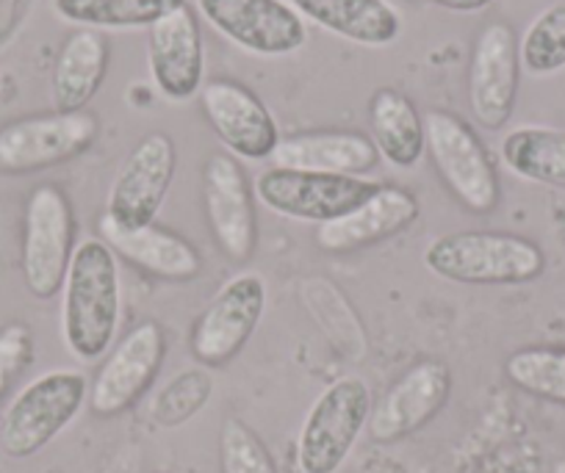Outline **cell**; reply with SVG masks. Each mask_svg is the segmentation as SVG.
Wrapping results in <instances>:
<instances>
[{
  "instance_id": "cell-3",
  "label": "cell",
  "mask_w": 565,
  "mask_h": 473,
  "mask_svg": "<svg viewBox=\"0 0 565 473\" xmlns=\"http://www.w3.org/2000/svg\"><path fill=\"white\" fill-rule=\"evenodd\" d=\"M89 401V379L75 368H53L31 379L0 418V449L12 460L40 454Z\"/></svg>"
},
{
  "instance_id": "cell-10",
  "label": "cell",
  "mask_w": 565,
  "mask_h": 473,
  "mask_svg": "<svg viewBox=\"0 0 565 473\" xmlns=\"http://www.w3.org/2000/svg\"><path fill=\"white\" fill-rule=\"evenodd\" d=\"M194 9L216 34L253 56H291L308 42L306 20L289 0H194Z\"/></svg>"
},
{
  "instance_id": "cell-25",
  "label": "cell",
  "mask_w": 565,
  "mask_h": 473,
  "mask_svg": "<svg viewBox=\"0 0 565 473\" xmlns=\"http://www.w3.org/2000/svg\"><path fill=\"white\" fill-rule=\"evenodd\" d=\"M186 3L189 0H51L58 20L92 31L150 29Z\"/></svg>"
},
{
  "instance_id": "cell-20",
  "label": "cell",
  "mask_w": 565,
  "mask_h": 473,
  "mask_svg": "<svg viewBox=\"0 0 565 473\" xmlns=\"http://www.w3.org/2000/svg\"><path fill=\"white\" fill-rule=\"evenodd\" d=\"M271 161L282 170L366 178L380 155L372 136L358 130H308L280 139Z\"/></svg>"
},
{
  "instance_id": "cell-26",
  "label": "cell",
  "mask_w": 565,
  "mask_h": 473,
  "mask_svg": "<svg viewBox=\"0 0 565 473\" xmlns=\"http://www.w3.org/2000/svg\"><path fill=\"white\" fill-rule=\"evenodd\" d=\"M504 377L524 394L565 405V350L526 346L504 361Z\"/></svg>"
},
{
  "instance_id": "cell-6",
  "label": "cell",
  "mask_w": 565,
  "mask_h": 473,
  "mask_svg": "<svg viewBox=\"0 0 565 473\" xmlns=\"http://www.w3.org/2000/svg\"><path fill=\"white\" fill-rule=\"evenodd\" d=\"M100 136L92 111L34 114L0 125V175H34L84 155Z\"/></svg>"
},
{
  "instance_id": "cell-1",
  "label": "cell",
  "mask_w": 565,
  "mask_h": 473,
  "mask_svg": "<svg viewBox=\"0 0 565 473\" xmlns=\"http://www.w3.org/2000/svg\"><path fill=\"white\" fill-rule=\"evenodd\" d=\"M122 324L119 258L103 238H84L75 247L62 286V338L84 366L111 352Z\"/></svg>"
},
{
  "instance_id": "cell-7",
  "label": "cell",
  "mask_w": 565,
  "mask_h": 473,
  "mask_svg": "<svg viewBox=\"0 0 565 473\" xmlns=\"http://www.w3.org/2000/svg\"><path fill=\"white\" fill-rule=\"evenodd\" d=\"M75 214L70 197L53 183L36 186L25 203L23 280L31 297L53 299L62 293L75 252Z\"/></svg>"
},
{
  "instance_id": "cell-12",
  "label": "cell",
  "mask_w": 565,
  "mask_h": 473,
  "mask_svg": "<svg viewBox=\"0 0 565 473\" xmlns=\"http://www.w3.org/2000/svg\"><path fill=\"white\" fill-rule=\"evenodd\" d=\"M178 170L175 141L167 133L141 136L114 175L103 216L119 227L153 225Z\"/></svg>"
},
{
  "instance_id": "cell-27",
  "label": "cell",
  "mask_w": 565,
  "mask_h": 473,
  "mask_svg": "<svg viewBox=\"0 0 565 473\" xmlns=\"http://www.w3.org/2000/svg\"><path fill=\"white\" fill-rule=\"evenodd\" d=\"M214 396V377L205 366L183 368L170 379L150 405V418L161 429H178L192 421Z\"/></svg>"
},
{
  "instance_id": "cell-16",
  "label": "cell",
  "mask_w": 565,
  "mask_h": 473,
  "mask_svg": "<svg viewBox=\"0 0 565 473\" xmlns=\"http://www.w3.org/2000/svg\"><path fill=\"white\" fill-rule=\"evenodd\" d=\"M205 119L238 161H266L280 144V128L266 103L233 78H214L200 89Z\"/></svg>"
},
{
  "instance_id": "cell-11",
  "label": "cell",
  "mask_w": 565,
  "mask_h": 473,
  "mask_svg": "<svg viewBox=\"0 0 565 473\" xmlns=\"http://www.w3.org/2000/svg\"><path fill=\"white\" fill-rule=\"evenodd\" d=\"M266 299L269 291L260 275L242 271L231 277L194 322L192 341H189L194 361L205 368L227 366L258 330Z\"/></svg>"
},
{
  "instance_id": "cell-24",
  "label": "cell",
  "mask_w": 565,
  "mask_h": 473,
  "mask_svg": "<svg viewBox=\"0 0 565 473\" xmlns=\"http://www.w3.org/2000/svg\"><path fill=\"white\" fill-rule=\"evenodd\" d=\"M499 155L508 172L521 181L565 189V130L521 125L504 133Z\"/></svg>"
},
{
  "instance_id": "cell-30",
  "label": "cell",
  "mask_w": 565,
  "mask_h": 473,
  "mask_svg": "<svg viewBox=\"0 0 565 473\" xmlns=\"http://www.w3.org/2000/svg\"><path fill=\"white\" fill-rule=\"evenodd\" d=\"M34 361V335L25 324H9L0 330V399L9 394L14 379Z\"/></svg>"
},
{
  "instance_id": "cell-5",
  "label": "cell",
  "mask_w": 565,
  "mask_h": 473,
  "mask_svg": "<svg viewBox=\"0 0 565 473\" xmlns=\"http://www.w3.org/2000/svg\"><path fill=\"white\" fill-rule=\"evenodd\" d=\"M372 416V390L361 377L330 383L308 410L297 440L302 473H339Z\"/></svg>"
},
{
  "instance_id": "cell-17",
  "label": "cell",
  "mask_w": 565,
  "mask_h": 473,
  "mask_svg": "<svg viewBox=\"0 0 565 473\" xmlns=\"http://www.w3.org/2000/svg\"><path fill=\"white\" fill-rule=\"evenodd\" d=\"M148 64L159 95L170 103H189L205 86V51L194 9L183 7L150 25Z\"/></svg>"
},
{
  "instance_id": "cell-9",
  "label": "cell",
  "mask_w": 565,
  "mask_h": 473,
  "mask_svg": "<svg viewBox=\"0 0 565 473\" xmlns=\"http://www.w3.org/2000/svg\"><path fill=\"white\" fill-rule=\"evenodd\" d=\"M167 357V333L148 319L130 327L111 346L89 385V410L97 418H117L128 412L159 377Z\"/></svg>"
},
{
  "instance_id": "cell-32",
  "label": "cell",
  "mask_w": 565,
  "mask_h": 473,
  "mask_svg": "<svg viewBox=\"0 0 565 473\" xmlns=\"http://www.w3.org/2000/svg\"><path fill=\"white\" fill-rule=\"evenodd\" d=\"M430 3H436V7H441V9H449V12L475 14V12H482V9L491 7L493 0H430Z\"/></svg>"
},
{
  "instance_id": "cell-29",
  "label": "cell",
  "mask_w": 565,
  "mask_h": 473,
  "mask_svg": "<svg viewBox=\"0 0 565 473\" xmlns=\"http://www.w3.org/2000/svg\"><path fill=\"white\" fill-rule=\"evenodd\" d=\"M222 473H277L264 440L238 418H227L220 432Z\"/></svg>"
},
{
  "instance_id": "cell-14",
  "label": "cell",
  "mask_w": 565,
  "mask_h": 473,
  "mask_svg": "<svg viewBox=\"0 0 565 473\" xmlns=\"http://www.w3.org/2000/svg\"><path fill=\"white\" fill-rule=\"evenodd\" d=\"M521 56L513 25L493 20L477 34L469 62V108L482 130H502L519 97Z\"/></svg>"
},
{
  "instance_id": "cell-22",
  "label": "cell",
  "mask_w": 565,
  "mask_h": 473,
  "mask_svg": "<svg viewBox=\"0 0 565 473\" xmlns=\"http://www.w3.org/2000/svg\"><path fill=\"white\" fill-rule=\"evenodd\" d=\"M302 20L361 47H391L402 36V14L388 0H289Z\"/></svg>"
},
{
  "instance_id": "cell-4",
  "label": "cell",
  "mask_w": 565,
  "mask_h": 473,
  "mask_svg": "<svg viewBox=\"0 0 565 473\" xmlns=\"http://www.w3.org/2000/svg\"><path fill=\"white\" fill-rule=\"evenodd\" d=\"M424 139L433 166L452 197L471 214H491L502 200L497 164L477 130L452 111L424 114Z\"/></svg>"
},
{
  "instance_id": "cell-18",
  "label": "cell",
  "mask_w": 565,
  "mask_h": 473,
  "mask_svg": "<svg viewBox=\"0 0 565 473\" xmlns=\"http://www.w3.org/2000/svg\"><path fill=\"white\" fill-rule=\"evenodd\" d=\"M418 211L422 205H418L416 194L402 186L380 183V189L366 203L339 219L319 225L313 241L322 252L330 255L358 252V249L374 247V244H383L405 233L418 219Z\"/></svg>"
},
{
  "instance_id": "cell-2",
  "label": "cell",
  "mask_w": 565,
  "mask_h": 473,
  "mask_svg": "<svg viewBox=\"0 0 565 473\" xmlns=\"http://www.w3.org/2000/svg\"><path fill=\"white\" fill-rule=\"evenodd\" d=\"M427 271L458 286H521L546 269L535 241L515 233L458 230L438 236L424 249Z\"/></svg>"
},
{
  "instance_id": "cell-15",
  "label": "cell",
  "mask_w": 565,
  "mask_h": 473,
  "mask_svg": "<svg viewBox=\"0 0 565 473\" xmlns=\"http://www.w3.org/2000/svg\"><path fill=\"white\" fill-rule=\"evenodd\" d=\"M452 396V372L438 357L413 363L372 407L369 434L374 443H399L424 429L447 407Z\"/></svg>"
},
{
  "instance_id": "cell-28",
  "label": "cell",
  "mask_w": 565,
  "mask_h": 473,
  "mask_svg": "<svg viewBox=\"0 0 565 473\" xmlns=\"http://www.w3.org/2000/svg\"><path fill=\"white\" fill-rule=\"evenodd\" d=\"M521 69L535 78L565 69V0L543 9L519 40Z\"/></svg>"
},
{
  "instance_id": "cell-19",
  "label": "cell",
  "mask_w": 565,
  "mask_h": 473,
  "mask_svg": "<svg viewBox=\"0 0 565 473\" xmlns=\"http://www.w3.org/2000/svg\"><path fill=\"white\" fill-rule=\"evenodd\" d=\"M97 238H103L119 260H128L130 266L159 280L189 282L203 271V255L198 247L156 222L145 227H119L100 214Z\"/></svg>"
},
{
  "instance_id": "cell-8",
  "label": "cell",
  "mask_w": 565,
  "mask_h": 473,
  "mask_svg": "<svg viewBox=\"0 0 565 473\" xmlns=\"http://www.w3.org/2000/svg\"><path fill=\"white\" fill-rule=\"evenodd\" d=\"M253 189L255 200L271 214L282 216V219L313 222L319 227L366 203L377 192L380 183L369 181V178L269 166L255 178Z\"/></svg>"
},
{
  "instance_id": "cell-31",
  "label": "cell",
  "mask_w": 565,
  "mask_h": 473,
  "mask_svg": "<svg viewBox=\"0 0 565 473\" xmlns=\"http://www.w3.org/2000/svg\"><path fill=\"white\" fill-rule=\"evenodd\" d=\"M31 0H0V42L9 40L29 12Z\"/></svg>"
},
{
  "instance_id": "cell-23",
  "label": "cell",
  "mask_w": 565,
  "mask_h": 473,
  "mask_svg": "<svg viewBox=\"0 0 565 473\" xmlns=\"http://www.w3.org/2000/svg\"><path fill=\"white\" fill-rule=\"evenodd\" d=\"M369 125L377 155L396 170H413L427 152L424 117L416 103L394 86H383L369 100Z\"/></svg>"
},
{
  "instance_id": "cell-13",
  "label": "cell",
  "mask_w": 565,
  "mask_h": 473,
  "mask_svg": "<svg viewBox=\"0 0 565 473\" xmlns=\"http://www.w3.org/2000/svg\"><path fill=\"white\" fill-rule=\"evenodd\" d=\"M247 172L231 152H214L203 166L209 233L231 264H247L258 249V208Z\"/></svg>"
},
{
  "instance_id": "cell-21",
  "label": "cell",
  "mask_w": 565,
  "mask_h": 473,
  "mask_svg": "<svg viewBox=\"0 0 565 473\" xmlns=\"http://www.w3.org/2000/svg\"><path fill=\"white\" fill-rule=\"evenodd\" d=\"M108 58H111V47L103 31L75 29L58 47L56 64H53V111H86L106 80Z\"/></svg>"
}]
</instances>
